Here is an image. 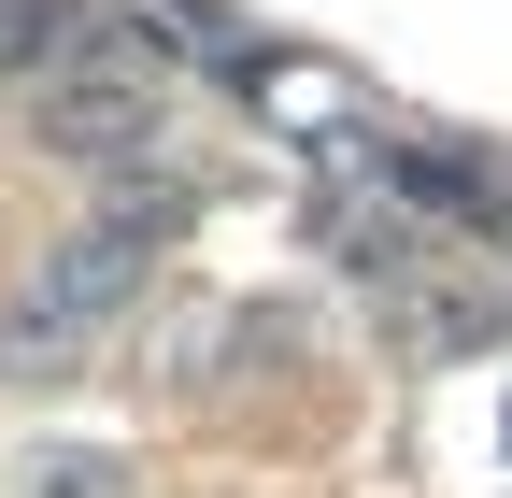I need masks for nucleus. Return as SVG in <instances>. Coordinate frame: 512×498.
<instances>
[{"label": "nucleus", "instance_id": "obj_1", "mask_svg": "<svg viewBox=\"0 0 512 498\" xmlns=\"http://www.w3.org/2000/svg\"><path fill=\"white\" fill-rule=\"evenodd\" d=\"M143 257H157V228L143 214H114V228H86V242H57V257L29 271V299L0 314V370H29V385H57L114 314H128V285H143Z\"/></svg>", "mask_w": 512, "mask_h": 498}, {"label": "nucleus", "instance_id": "obj_2", "mask_svg": "<svg viewBox=\"0 0 512 498\" xmlns=\"http://www.w3.org/2000/svg\"><path fill=\"white\" fill-rule=\"evenodd\" d=\"M29 129H43L57 157H86V171H114V157H157V129H171V100H157V72H114V57H86V43H57L43 72H29Z\"/></svg>", "mask_w": 512, "mask_h": 498}, {"label": "nucleus", "instance_id": "obj_3", "mask_svg": "<svg viewBox=\"0 0 512 498\" xmlns=\"http://www.w3.org/2000/svg\"><path fill=\"white\" fill-rule=\"evenodd\" d=\"M57 43H86V29H72V0H0V72H43Z\"/></svg>", "mask_w": 512, "mask_h": 498}]
</instances>
